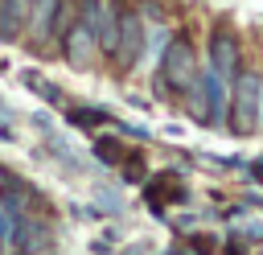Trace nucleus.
I'll use <instances>...</instances> for the list:
<instances>
[{
    "mask_svg": "<svg viewBox=\"0 0 263 255\" xmlns=\"http://www.w3.org/2000/svg\"><path fill=\"white\" fill-rule=\"evenodd\" d=\"M197 78V53L189 45V37H173V45L164 49V66H160V82L168 90H189Z\"/></svg>",
    "mask_w": 263,
    "mask_h": 255,
    "instance_id": "1",
    "label": "nucleus"
},
{
    "mask_svg": "<svg viewBox=\"0 0 263 255\" xmlns=\"http://www.w3.org/2000/svg\"><path fill=\"white\" fill-rule=\"evenodd\" d=\"M78 21L90 29V37L99 41L103 53H115V41H119V12H115L107 0H78Z\"/></svg>",
    "mask_w": 263,
    "mask_h": 255,
    "instance_id": "2",
    "label": "nucleus"
},
{
    "mask_svg": "<svg viewBox=\"0 0 263 255\" xmlns=\"http://www.w3.org/2000/svg\"><path fill=\"white\" fill-rule=\"evenodd\" d=\"M259 86H263V78L259 74H234V132H251L255 128V119H259Z\"/></svg>",
    "mask_w": 263,
    "mask_h": 255,
    "instance_id": "3",
    "label": "nucleus"
},
{
    "mask_svg": "<svg viewBox=\"0 0 263 255\" xmlns=\"http://www.w3.org/2000/svg\"><path fill=\"white\" fill-rule=\"evenodd\" d=\"M210 70L222 82H234V74H238V45H234L230 29H214V37H210Z\"/></svg>",
    "mask_w": 263,
    "mask_h": 255,
    "instance_id": "4",
    "label": "nucleus"
},
{
    "mask_svg": "<svg viewBox=\"0 0 263 255\" xmlns=\"http://www.w3.org/2000/svg\"><path fill=\"white\" fill-rule=\"evenodd\" d=\"M8 247H16L21 255H49V251H53L49 230H45V222H37V218H16V234H12Z\"/></svg>",
    "mask_w": 263,
    "mask_h": 255,
    "instance_id": "5",
    "label": "nucleus"
},
{
    "mask_svg": "<svg viewBox=\"0 0 263 255\" xmlns=\"http://www.w3.org/2000/svg\"><path fill=\"white\" fill-rule=\"evenodd\" d=\"M140 45H144V25H140V16H136V12H119V41H115L119 66H136Z\"/></svg>",
    "mask_w": 263,
    "mask_h": 255,
    "instance_id": "6",
    "label": "nucleus"
},
{
    "mask_svg": "<svg viewBox=\"0 0 263 255\" xmlns=\"http://www.w3.org/2000/svg\"><path fill=\"white\" fill-rule=\"evenodd\" d=\"M58 0H33L29 12H25V29H29V41L33 45H45L49 33H53V21H58Z\"/></svg>",
    "mask_w": 263,
    "mask_h": 255,
    "instance_id": "7",
    "label": "nucleus"
},
{
    "mask_svg": "<svg viewBox=\"0 0 263 255\" xmlns=\"http://www.w3.org/2000/svg\"><path fill=\"white\" fill-rule=\"evenodd\" d=\"M62 33H66V58H70L74 66H90V58L99 53V41L90 37V29H86L82 21H70Z\"/></svg>",
    "mask_w": 263,
    "mask_h": 255,
    "instance_id": "8",
    "label": "nucleus"
},
{
    "mask_svg": "<svg viewBox=\"0 0 263 255\" xmlns=\"http://www.w3.org/2000/svg\"><path fill=\"white\" fill-rule=\"evenodd\" d=\"M33 0H0V37H16Z\"/></svg>",
    "mask_w": 263,
    "mask_h": 255,
    "instance_id": "9",
    "label": "nucleus"
}]
</instances>
